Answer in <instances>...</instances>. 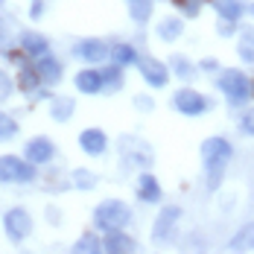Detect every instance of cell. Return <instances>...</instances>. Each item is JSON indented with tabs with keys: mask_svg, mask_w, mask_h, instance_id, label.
Here are the masks:
<instances>
[{
	"mask_svg": "<svg viewBox=\"0 0 254 254\" xmlns=\"http://www.w3.org/2000/svg\"><path fill=\"white\" fill-rule=\"evenodd\" d=\"M128 219H131V207L120 199H105L94 210V225L102 231L123 228V225H128Z\"/></svg>",
	"mask_w": 254,
	"mask_h": 254,
	"instance_id": "obj_1",
	"label": "cell"
},
{
	"mask_svg": "<svg viewBox=\"0 0 254 254\" xmlns=\"http://www.w3.org/2000/svg\"><path fill=\"white\" fill-rule=\"evenodd\" d=\"M35 178V167L32 161H21L18 155H0V181L9 184H24Z\"/></svg>",
	"mask_w": 254,
	"mask_h": 254,
	"instance_id": "obj_2",
	"label": "cell"
},
{
	"mask_svg": "<svg viewBox=\"0 0 254 254\" xmlns=\"http://www.w3.org/2000/svg\"><path fill=\"white\" fill-rule=\"evenodd\" d=\"M219 88L228 94L231 105H240V102H246L252 97V82L243 76L240 70H225V73L219 76Z\"/></svg>",
	"mask_w": 254,
	"mask_h": 254,
	"instance_id": "obj_3",
	"label": "cell"
},
{
	"mask_svg": "<svg viewBox=\"0 0 254 254\" xmlns=\"http://www.w3.org/2000/svg\"><path fill=\"white\" fill-rule=\"evenodd\" d=\"M3 228H6L12 243H21V240L29 237V231H32V219H29V213H26L24 207H12L3 216Z\"/></svg>",
	"mask_w": 254,
	"mask_h": 254,
	"instance_id": "obj_4",
	"label": "cell"
},
{
	"mask_svg": "<svg viewBox=\"0 0 254 254\" xmlns=\"http://www.w3.org/2000/svg\"><path fill=\"white\" fill-rule=\"evenodd\" d=\"M173 105H176L181 114H187V117H199L207 111V100H204L199 91H190V88H181L176 97H173Z\"/></svg>",
	"mask_w": 254,
	"mask_h": 254,
	"instance_id": "obj_5",
	"label": "cell"
},
{
	"mask_svg": "<svg viewBox=\"0 0 254 254\" xmlns=\"http://www.w3.org/2000/svg\"><path fill=\"white\" fill-rule=\"evenodd\" d=\"M137 67H140L143 79H146L152 88H164L167 79H170V67H167L164 62L152 59V56H137Z\"/></svg>",
	"mask_w": 254,
	"mask_h": 254,
	"instance_id": "obj_6",
	"label": "cell"
},
{
	"mask_svg": "<svg viewBox=\"0 0 254 254\" xmlns=\"http://www.w3.org/2000/svg\"><path fill=\"white\" fill-rule=\"evenodd\" d=\"M178 216H181V207H176V204H170V207L161 210V216L155 219V225H152V240L155 243H164V240H170V237L176 234Z\"/></svg>",
	"mask_w": 254,
	"mask_h": 254,
	"instance_id": "obj_7",
	"label": "cell"
},
{
	"mask_svg": "<svg viewBox=\"0 0 254 254\" xmlns=\"http://www.w3.org/2000/svg\"><path fill=\"white\" fill-rule=\"evenodd\" d=\"M120 152H123V158H126V164H131V167H149V164H152V149H149L143 140L123 137Z\"/></svg>",
	"mask_w": 254,
	"mask_h": 254,
	"instance_id": "obj_8",
	"label": "cell"
},
{
	"mask_svg": "<svg viewBox=\"0 0 254 254\" xmlns=\"http://www.w3.org/2000/svg\"><path fill=\"white\" fill-rule=\"evenodd\" d=\"M73 53H76L79 59L91 62V64H97V62H102V59H108V56H111L108 44H105V41H100V38H85V41H79Z\"/></svg>",
	"mask_w": 254,
	"mask_h": 254,
	"instance_id": "obj_9",
	"label": "cell"
},
{
	"mask_svg": "<svg viewBox=\"0 0 254 254\" xmlns=\"http://www.w3.org/2000/svg\"><path fill=\"white\" fill-rule=\"evenodd\" d=\"M79 146H82L85 155H102L108 149V137H105L102 128H85L79 134Z\"/></svg>",
	"mask_w": 254,
	"mask_h": 254,
	"instance_id": "obj_10",
	"label": "cell"
},
{
	"mask_svg": "<svg viewBox=\"0 0 254 254\" xmlns=\"http://www.w3.org/2000/svg\"><path fill=\"white\" fill-rule=\"evenodd\" d=\"M26 161H32V164H47L53 155H56V149H53V140L50 137H32L29 143H26Z\"/></svg>",
	"mask_w": 254,
	"mask_h": 254,
	"instance_id": "obj_11",
	"label": "cell"
},
{
	"mask_svg": "<svg viewBox=\"0 0 254 254\" xmlns=\"http://www.w3.org/2000/svg\"><path fill=\"white\" fill-rule=\"evenodd\" d=\"M234 146H231L225 137H207L202 143V158L204 161H231Z\"/></svg>",
	"mask_w": 254,
	"mask_h": 254,
	"instance_id": "obj_12",
	"label": "cell"
},
{
	"mask_svg": "<svg viewBox=\"0 0 254 254\" xmlns=\"http://www.w3.org/2000/svg\"><path fill=\"white\" fill-rule=\"evenodd\" d=\"M21 47H24L26 56H35V59H41V56H47V53H50V41H47L41 32H32V29H26V32H21Z\"/></svg>",
	"mask_w": 254,
	"mask_h": 254,
	"instance_id": "obj_13",
	"label": "cell"
},
{
	"mask_svg": "<svg viewBox=\"0 0 254 254\" xmlns=\"http://www.w3.org/2000/svg\"><path fill=\"white\" fill-rule=\"evenodd\" d=\"M102 249H105V252H111V254H117V252H134V249H137V243H134L128 234H123V228H114V231H108V234H105Z\"/></svg>",
	"mask_w": 254,
	"mask_h": 254,
	"instance_id": "obj_14",
	"label": "cell"
},
{
	"mask_svg": "<svg viewBox=\"0 0 254 254\" xmlns=\"http://www.w3.org/2000/svg\"><path fill=\"white\" fill-rule=\"evenodd\" d=\"M76 88L82 91V94H100L102 88H105V82H102V70H94V67L79 70L76 73Z\"/></svg>",
	"mask_w": 254,
	"mask_h": 254,
	"instance_id": "obj_15",
	"label": "cell"
},
{
	"mask_svg": "<svg viewBox=\"0 0 254 254\" xmlns=\"http://www.w3.org/2000/svg\"><path fill=\"white\" fill-rule=\"evenodd\" d=\"M137 196L149 204L161 202V184H158V178L149 176V173H143V176L137 178Z\"/></svg>",
	"mask_w": 254,
	"mask_h": 254,
	"instance_id": "obj_16",
	"label": "cell"
},
{
	"mask_svg": "<svg viewBox=\"0 0 254 254\" xmlns=\"http://www.w3.org/2000/svg\"><path fill=\"white\" fill-rule=\"evenodd\" d=\"M35 67H38V73H41V82H44V85H56V82L62 79V64L53 59L50 53H47V56H41Z\"/></svg>",
	"mask_w": 254,
	"mask_h": 254,
	"instance_id": "obj_17",
	"label": "cell"
},
{
	"mask_svg": "<svg viewBox=\"0 0 254 254\" xmlns=\"http://www.w3.org/2000/svg\"><path fill=\"white\" fill-rule=\"evenodd\" d=\"M76 111V100L73 97H53L50 102V117L56 123H64V120H70V114Z\"/></svg>",
	"mask_w": 254,
	"mask_h": 254,
	"instance_id": "obj_18",
	"label": "cell"
},
{
	"mask_svg": "<svg viewBox=\"0 0 254 254\" xmlns=\"http://www.w3.org/2000/svg\"><path fill=\"white\" fill-rule=\"evenodd\" d=\"M18 85H21V91L32 94V91L41 85V73H38V67H32V64H21V76H18Z\"/></svg>",
	"mask_w": 254,
	"mask_h": 254,
	"instance_id": "obj_19",
	"label": "cell"
},
{
	"mask_svg": "<svg viewBox=\"0 0 254 254\" xmlns=\"http://www.w3.org/2000/svg\"><path fill=\"white\" fill-rule=\"evenodd\" d=\"M237 50H240V59H243V62L254 64V26H246V29H243Z\"/></svg>",
	"mask_w": 254,
	"mask_h": 254,
	"instance_id": "obj_20",
	"label": "cell"
},
{
	"mask_svg": "<svg viewBox=\"0 0 254 254\" xmlns=\"http://www.w3.org/2000/svg\"><path fill=\"white\" fill-rule=\"evenodd\" d=\"M152 3L155 0H128V15H131V21L146 24L149 15H152Z\"/></svg>",
	"mask_w": 254,
	"mask_h": 254,
	"instance_id": "obj_21",
	"label": "cell"
},
{
	"mask_svg": "<svg viewBox=\"0 0 254 254\" xmlns=\"http://www.w3.org/2000/svg\"><path fill=\"white\" fill-rule=\"evenodd\" d=\"M181 29H184V26H181L178 18H164V21L158 24V38H161V41H176L178 35H181Z\"/></svg>",
	"mask_w": 254,
	"mask_h": 254,
	"instance_id": "obj_22",
	"label": "cell"
},
{
	"mask_svg": "<svg viewBox=\"0 0 254 254\" xmlns=\"http://www.w3.org/2000/svg\"><path fill=\"white\" fill-rule=\"evenodd\" d=\"M70 181H73V190H94L97 187V176L91 170H73Z\"/></svg>",
	"mask_w": 254,
	"mask_h": 254,
	"instance_id": "obj_23",
	"label": "cell"
},
{
	"mask_svg": "<svg viewBox=\"0 0 254 254\" xmlns=\"http://www.w3.org/2000/svg\"><path fill=\"white\" fill-rule=\"evenodd\" d=\"M102 82H105V88H111V91L123 88V64H111V67H102Z\"/></svg>",
	"mask_w": 254,
	"mask_h": 254,
	"instance_id": "obj_24",
	"label": "cell"
},
{
	"mask_svg": "<svg viewBox=\"0 0 254 254\" xmlns=\"http://www.w3.org/2000/svg\"><path fill=\"white\" fill-rule=\"evenodd\" d=\"M111 59H114V64H131V62H137V53L131 44H117V47H111Z\"/></svg>",
	"mask_w": 254,
	"mask_h": 254,
	"instance_id": "obj_25",
	"label": "cell"
},
{
	"mask_svg": "<svg viewBox=\"0 0 254 254\" xmlns=\"http://www.w3.org/2000/svg\"><path fill=\"white\" fill-rule=\"evenodd\" d=\"M204 164H207V187L216 190L219 181H222V173H225V164L228 161H204Z\"/></svg>",
	"mask_w": 254,
	"mask_h": 254,
	"instance_id": "obj_26",
	"label": "cell"
},
{
	"mask_svg": "<svg viewBox=\"0 0 254 254\" xmlns=\"http://www.w3.org/2000/svg\"><path fill=\"white\" fill-rule=\"evenodd\" d=\"M213 6L219 9V15H222L225 21H237V18L243 15V6L234 3V0H213Z\"/></svg>",
	"mask_w": 254,
	"mask_h": 254,
	"instance_id": "obj_27",
	"label": "cell"
},
{
	"mask_svg": "<svg viewBox=\"0 0 254 254\" xmlns=\"http://www.w3.org/2000/svg\"><path fill=\"white\" fill-rule=\"evenodd\" d=\"M243 246H254V222L252 225H246V228L231 240V249H243Z\"/></svg>",
	"mask_w": 254,
	"mask_h": 254,
	"instance_id": "obj_28",
	"label": "cell"
},
{
	"mask_svg": "<svg viewBox=\"0 0 254 254\" xmlns=\"http://www.w3.org/2000/svg\"><path fill=\"white\" fill-rule=\"evenodd\" d=\"M100 249L102 246H100V240H97L94 234H85L76 246H73V252H100Z\"/></svg>",
	"mask_w": 254,
	"mask_h": 254,
	"instance_id": "obj_29",
	"label": "cell"
},
{
	"mask_svg": "<svg viewBox=\"0 0 254 254\" xmlns=\"http://www.w3.org/2000/svg\"><path fill=\"white\" fill-rule=\"evenodd\" d=\"M173 67H176V76H181V79L193 76V64H190L184 56H173Z\"/></svg>",
	"mask_w": 254,
	"mask_h": 254,
	"instance_id": "obj_30",
	"label": "cell"
},
{
	"mask_svg": "<svg viewBox=\"0 0 254 254\" xmlns=\"http://www.w3.org/2000/svg\"><path fill=\"white\" fill-rule=\"evenodd\" d=\"M202 3L204 0H176V6L184 12V15H190V18H196V15L202 12Z\"/></svg>",
	"mask_w": 254,
	"mask_h": 254,
	"instance_id": "obj_31",
	"label": "cell"
},
{
	"mask_svg": "<svg viewBox=\"0 0 254 254\" xmlns=\"http://www.w3.org/2000/svg\"><path fill=\"white\" fill-rule=\"evenodd\" d=\"M12 88H15V85H12L9 73H3V70H0V102H6L9 97H12Z\"/></svg>",
	"mask_w": 254,
	"mask_h": 254,
	"instance_id": "obj_32",
	"label": "cell"
},
{
	"mask_svg": "<svg viewBox=\"0 0 254 254\" xmlns=\"http://www.w3.org/2000/svg\"><path fill=\"white\" fill-rule=\"evenodd\" d=\"M15 131H18L15 120H12V117H6V114H0V137H12Z\"/></svg>",
	"mask_w": 254,
	"mask_h": 254,
	"instance_id": "obj_33",
	"label": "cell"
},
{
	"mask_svg": "<svg viewBox=\"0 0 254 254\" xmlns=\"http://www.w3.org/2000/svg\"><path fill=\"white\" fill-rule=\"evenodd\" d=\"M9 35H12V21L9 18H0V47L9 44Z\"/></svg>",
	"mask_w": 254,
	"mask_h": 254,
	"instance_id": "obj_34",
	"label": "cell"
},
{
	"mask_svg": "<svg viewBox=\"0 0 254 254\" xmlns=\"http://www.w3.org/2000/svg\"><path fill=\"white\" fill-rule=\"evenodd\" d=\"M240 128H243L246 134H254V108L243 114V120H240Z\"/></svg>",
	"mask_w": 254,
	"mask_h": 254,
	"instance_id": "obj_35",
	"label": "cell"
},
{
	"mask_svg": "<svg viewBox=\"0 0 254 254\" xmlns=\"http://www.w3.org/2000/svg\"><path fill=\"white\" fill-rule=\"evenodd\" d=\"M41 12H44V0H32V9H29V15H32V18H41Z\"/></svg>",
	"mask_w": 254,
	"mask_h": 254,
	"instance_id": "obj_36",
	"label": "cell"
},
{
	"mask_svg": "<svg viewBox=\"0 0 254 254\" xmlns=\"http://www.w3.org/2000/svg\"><path fill=\"white\" fill-rule=\"evenodd\" d=\"M134 105H137V108H143V111H149V108H152V100H149V97H137Z\"/></svg>",
	"mask_w": 254,
	"mask_h": 254,
	"instance_id": "obj_37",
	"label": "cell"
},
{
	"mask_svg": "<svg viewBox=\"0 0 254 254\" xmlns=\"http://www.w3.org/2000/svg\"><path fill=\"white\" fill-rule=\"evenodd\" d=\"M202 67H204V70H216L219 64H216V59H204V62H202Z\"/></svg>",
	"mask_w": 254,
	"mask_h": 254,
	"instance_id": "obj_38",
	"label": "cell"
},
{
	"mask_svg": "<svg viewBox=\"0 0 254 254\" xmlns=\"http://www.w3.org/2000/svg\"><path fill=\"white\" fill-rule=\"evenodd\" d=\"M3 3H6V0H0V6H3Z\"/></svg>",
	"mask_w": 254,
	"mask_h": 254,
	"instance_id": "obj_39",
	"label": "cell"
},
{
	"mask_svg": "<svg viewBox=\"0 0 254 254\" xmlns=\"http://www.w3.org/2000/svg\"><path fill=\"white\" fill-rule=\"evenodd\" d=\"M252 91H254V85H252Z\"/></svg>",
	"mask_w": 254,
	"mask_h": 254,
	"instance_id": "obj_40",
	"label": "cell"
}]
</instances>
